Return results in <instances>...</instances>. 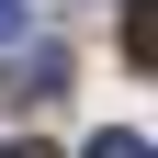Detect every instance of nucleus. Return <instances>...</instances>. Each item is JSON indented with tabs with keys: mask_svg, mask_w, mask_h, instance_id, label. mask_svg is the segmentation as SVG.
I'll list each match as a JSON object with an SVG mask.
<instances>
[{
	"mask_svg": "<svg viewBox=\"0 0 158 158\" xmlns=\"http://www.w3.org/2000/svg\"><path fill=\"white\" fill-rule=\"evenodd\" d=\"M90 158H147V135H135V124L113 135V124H102V135H90Z\"/></svg>",
	"mask_w": 158,
	"mask_h": 158,
	"instance_id": "obj_1",
	"label": "nucleus"
},
{
	"mask_svg": "<svg viewBox=\"0 0 158 158\" xmlns=\"http://www.w3.org/2000/svg\"><path fill=\"white\" fill-rule=\"evenodd\" d=\"M11 23H23V0H0V34H11Z\"/></svg>",
	"mask_w": 158,
	"mask_h": 158,
	"instance_id": "obj_2",
	"label": "nucleus"
},
{
	"mask_svg": "<svg viewBox=\"0 0 158 158\" xmlns=\"http://www.w3.org/2000/svg\"><path fill=\"white\" fill-rule=\"evenodd\" d=\"M0 158H45V147H0Z\"/></svg>",
	"mask_w": 158,
	"mask_h": 158,
	"instance_id": "obj_3",
	"label": "nucleus"
}]
</instances>
